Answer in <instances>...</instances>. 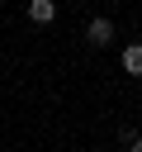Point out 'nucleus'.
Here are the masks:
<instances>
[{
  "label": "nucleus",
  "instance_id": "nucleus-1",
  "mask_svg": "<svg viewBox=\"0 0 142 152\" xmlns=\"http://www.w3.org/2000/svg\"><path fill=\"white\" fill-rule=\"evenodd\" d=\"M85 38H90L95 48H109V43H114V24H109V19H90V28H85Z\"/></svg>",
  "mask_w": 142,
  "mask_h": 152
},
{
  "label": "nucleus",
  "instance_id": "nucleus-3",
  "mask_svg": "<svg viewBox=\"0 0 142 152\" xmlns=\"http://www.w3.org/2000/svg\"><path fill=\"white\" fill-rule=\"evenodd\" d=\"M123 71L128 76H142V43H128L123 48Z\"/></svg>",
  "mask_w": 142,
  "mask_h": 152
},
{
  "label": "nucleus",
  "instance_id": "nucleus-2",
  "mask_svg": "<svg viewBox=\"0 0 142 152\" xmlns=\"http://www.w3.org/2000/svg\"><path fill=\"white\" fill-rule=\"evenodd\" d=\"M52 14H57L52 0H28V19H33V24H52Z\"/></svg>",
  "mask_w": 142,
  "mask_h": 152
},
{
  "label": "nucleus",
  "instance_id": "nucleus-4",
  "mask_svg": "<svg viewBox=\"0 0 142 152\" xmlns=\"http://www.w3.org/2000/svg\"><path fill=\"white\" fill-rule=\"evenodd\" d=\"M128 152H142V138H137V142H133V147H128Z\"/></svg>",
  "mask_w": 142,
  "mask_h": 152
}]
</instances>
